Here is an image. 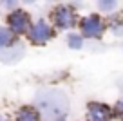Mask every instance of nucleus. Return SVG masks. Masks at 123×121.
I'll return each mask as SVG.
<instances>
[{
  "label": "nucleus",
  "instance_id": "nucleus-1",
  "mask_svg": "<svg viewBox=\"0 0 123 121\" xmlns=\"http://www.w3.org/2000/svg\"><path fill=\"white\" fill-rule=\"evenodd\" d=\"M36 109L40 110L42 117H47L49 121H58L63 117V114L69 109V101L62 92L56 91H42L36 96Z\"/></svg>",
  "mask_w": 123,
  "mask_h": 121
},
{
  "label": "nucleus",
  "instance_id": "nucleus-2",
  "mask_svg": "<svg viewBox=\"0 0 123 121\" xmlns=\"http://www.w3.org/2000/svg\"><path fill=\"white\" fill-rule=\"evenodd\" d=\"M51 22L56 29L67 31L76 27L80 24V18L76 15V7H73L71 4H58L51 11Z\"/></svg>",
  "mask_w": 123,
  "mask_h": 121
},
{
  "label": "nucleus",
  "instance_id": "nucleus-3",
  "mask_svg": "<svg viewBox=\"0 0 123 121\" xmlns=\"http://www.w3.org/2000/svg\"><path fill=\"white\" fill-rule=\"evenodd\" d=\"M78 27H80V34L81 36L83 38H91V40H100V38H103L105 31H107L105 20L101 18L100 15H96V13L83 16V18L80 20V24H78Z\"/></svg>",
  "mask_w": 123,
  "mask_h": 121
},
{
  "label": "nucleus",
  "instance_id": "nucleus-4",
  "mask_svg": "<svg viewBox=\"0 0 123 121\" xmlns=\"http://www.w3.org/2000/svg\"><path fill=\"white\" fill-rule=\"evenodd\" d=\"M6 22H7V27L11 29V33L15 34V36H22V34H27L31 29V16L27 11H24V9L16 7L13 9V11H9L7 18H6Z\"/></svg>",
  "mask_w": 123,
  "mask_h": 121
},
{
  "label": "nucleus",
  "instance_id": "nucleus-5",
  "mask_svg": "<svg viewBox=\"0 0 123 121\" xmlns=\"http://www.w3.org/2000/svg\"><path fill=\"white\" fill-rule=\"evenodd\" d=\"M27 38L33 45H45L49 40L54 38V27L51 25L47 20H36L33 25H31Z\"/></svg>",
  "mask_w": 123,
  "mask_h": 121
},
{
  "label": "nucleus",
  "instance_id": "nucleus-6",
  "mask_svg": "<svg viewBox=\"0 0 123 121\" xmlns=\"http://www.w3.org/2000/svg\"><path fill=\"white\" fill-rule=\"evenodd\" d=\"M85 117L87 121H112L114 112H112V107L103 101H89Z\"/></svg>",
  "mask_w": 123,
  "mask_h": 121
},
{
  "label": "nucleus",
  "instance_id": "nucleus-7",
  "mask_svg": "<svg viewBox=\"0 0 123 121\" xmlns=\"http://www.w3.org/2000/svg\"><path fill=\"white\" fill-rule=\"evenodd\" d=\"M15 121H42V114L36 107L33 105H24L16 110Z\"/></svg>",
  "mask_w": 123,
  "mask_h": 121
},
{
  "label": "nucleus",
  "instance_id": "nucleus-8",
  "mask_svg": "<svg viewBox=\"0 0 123 121\" xmlns=\"http://www.w3.org/2000/svg\"><path fill=\"white\" fill-rule=\"evenodd\" d=\"M15 45V34L11 33L9 27L0 25V51L2 49H7V47Z\"/></svg>",
  "mask_w": 123,
  "mask_h": 121
},
{
  "label": "nucleus",
  "instance_id": "nucleus-9",
  "mask_svg": "<svg viewBox=\"0 0 123 121\" xmlns=\"http://www.w3.org/2000/svg\"><path fill=\"white\" fill-rule=\"evenodd\" d=\"M83 40H85V38L81 36V34L69 33V34H67V47H69L71 51H80L81 47H83Z\"/></svg>",
  "mask_w": 123,
  "mask_h": 121
},
{
  "label": "nucleus",
  "instance_id": "nucleus-10",
  "mask_svg": "<svg viewBox=\"0 0 123 121\" xmlns=\"http://www.w3.org/2000/svg\"><path fill=\"white\" fill-rule=\"evenodd\" d=\"M118 0H96V6L101 13H114L118 9Z\"/></svg>",
  "mask_w": 123,
  "mask_h": 121
},
{
  "label": "nucleus",
  "instance_id": "nucleus-11",
  "mask_svg": "<svg viewBox=\"0 0 123 121\" xmlns=\"http://www.w3.org/2000/svg\"><path fill=\"white\" fill-rule=\"evenodd\" d=\"M112 112H114V117L119 121H123V98H119L118 101L114 103V107H112Z\"/></svg>",
  "mask_w": 123,
  "mask_h": 121
},
{
  "label": "nucleus",
  "instance_id": "nucleus-12",
  "mask_svg": "<svg viewBox=\"0 0 123 121\" xmlns=\"http://www.w3.org/2000/svg\"><path fill=\"white\" fill-rule=\"evenodd\" d=\"M111 29H112V33H116V34H123V18L119 20V18H114V20H111Z\"/></svg>",
  "mask_w": 123,
  "mask_h": 121
},
{
  "label": "nucleus",
  "instance_id": "nucleus-13",
  "mask_svg": "<svg viewBox=\"0 0 123 121\" xmlns=\"http://www.w3.org/2000/svg\"><path fill=\"white\" fill-rule=\"evenodd\" d=\"M18 2L20 0H0V4L4 6V7H7L9 11H13V9L18 7Z\"/></svg>",
  "mask_w": 123,
  "mask_h": 121
},
{
  "label": "nucleus",
  "instance_id": "nucleus-14",
  "mask_svg": "<svg viewBox=\"0 0 123 121\" xmlns=\"http://www.w3.org/2000/svg\"><path fill=\"white\" fill-rule=\"evenodd\" d=\"M20 2H22V4H25V6H33L36 0H20Z\"/></svg>",
  "mask_w": 123,
  "mask_h": 121
},
{
  "label": "nucleus",
  "instance_id": "nucleus-15",
  "mask_svg": "<svg viewBox=\"0 0 123 121\" xmlns=\"http://www.w3.org/2000/svg\"><path fill=\"white\" fill-rule=\"evenodd\" d=\"M45 2H51V4H54V2H58V0H45Z\"/></svg>",
  "mask_w": 123,
  "mask_h": 121
},
{
  "label": "nucleus",
  "instance_id": "nucleus-16",
  "mask_svg": "<svg viewBox=\"0 0 123 121\" xmlns=\"http://www.w3.org/2000/svg\"><path fill=\"white\" fill-rule=\"evenodd\" d=\"M0 121H9V119H2V117H0Z\"/></svg>",
  "mask_w": 123,
  "mask_h": 121
}]
</instances>
